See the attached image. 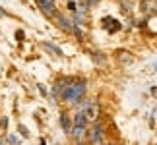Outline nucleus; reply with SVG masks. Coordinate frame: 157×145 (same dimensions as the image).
<instances>
[{
  "label": "nucleus",
  "instance_id": "nucleus-1",
  "mask_svg": "<svg viewBox=\"0 0 157 145\" xmlns=\"http://www.w3.org/2000/svg\"><path fill=\"white\" fill-rule=\"evenodd\" d=\"M86 95V81H70L68 85L62 89V101L64 102H70V105H76L80 102Z\"/></svg>",
  "mask_w": 157,
  "mask_h": 145
},
{
  "label": "nucleus",
  "instance_id": "nucleus-2",
  "mask_svg": "<svg viewBox=\"0 0 157 145\" xmlns=\"http://www.w3.org/2000/svg\"><path fill=\"white\" fill-rule=\"evenodd\" d=\"M87 134V118L86 114L82 110L74 114V118H72V128H70V136L74 141H82L83 136Z\"/></svg>",
  "mask_w": 157,
  "mask_h": 145
},
{
  "label": "nucleus",
  "instance_id": "nucleus-3",
  "mask_svg": "<svg viewBox=\"0 0 157 145\" xmlns=\"http://www.w3.org/2000/svg\"><path fill=\"white\" fill-rule=\"evenodd\" d=\"M105 139V126L99 122V120H95L93 122V128L89 132V141L91 143H103Z\"/></svg>",
  "mask_w": 157,
  "mask_h": 145
},
{
  "label": "nucleus",
  "instance_id": "nucleus-4",
  "mask_svg": "<svg viewBox=\"0 0 157 145\" xmlns=\"http://www.w3.org/2000/svg\"><path fill=\"white\" fill-rule=\"evenodd\" d=\"M82 112L86 114L87 122H95V120L99 118V106L95 105L93 101H86V105H83V108H82Z\"/></svg>",
  "mask_w": 157,
  "mask_h": 145
},
{
  "label": "nucleus",
  "instance_id": "nucleus-5",
  "mask_svg": "<svg viewBox=\"0 0 157 145\" xmlns=\"http://www.w3.org/2000/svg\"><path fill=\"white\" fill-rule=\"evenodd\" d=\"M39 6V10L43 12L47 17H52L56 14V0H35Z\"/></svg>",
  "mask_w": 157,
  "mask_h": 145
},
{
  "label": "nucleus",
  "instance_id": "nucleus-6",
  "mask_svg": "<svg viewBox=\"0 0 157 145\" xmlns=\"http://www.w3.org/2000/svg\"><path fill=\"white\" fill-rule=\"evenodd\" d=\"M52 17H54V21L58 23V27L62 29V31H66V33H70L72 29H74V23H72V21H70L68 17H66V16H62V14H54Z\"/></svg>",
  "mask_w": 157,
  "mask_h": 145
},
{
  "label": "nucleus",
  "instance_id": "nucleus-7",
  "mask_svg": "<svg viewBox=\"0 0 157 145\" xmlns=\"http://www.w3.org/2000/svg\"><path fill=\"white\" fill-rule=\"evenodd\" d=\"M142 12H144V14L153 16V14H157V4L151 2V0H144V2H142Z\"/></svg>",
  "mask_w": 157,
  "mask_h": 145
},
{
  "label": "nucleus",
  "instance_id": "nucleus-8",
  "mask_svg": "<svg viewBox=\"0 0 157 145\" xmlns=\"http://www.w3.org/2000/svg\"><path fill=\"white\" fill-rule=\"evenodd\" d=\"M60 126H62V130L66 132V134H70V128H72V122H70V116L66 112L60 114Z\"/></svg>",
  "mask_w": 157,
  "mask_h": 145
},
{
  "label": "nucleus",
  "instance_id": "nucleus-9",
  "mask_svg": "<svg viewBox=\"0 0 157 145\" xmlns=\"http://www.w3.org/2000/svg\"><path fill=\"white\" fill-rule=\"evenodd\" d=\"M45 46H47V48H51V50H52V52H56V54H58V56H62V50H60V48H58V46H54V45H51V43H45Z\"/></svg>",
  "mask_w": 157,
  "mask_h": 145
},
{
  "label": "nucleus",
  "instance_id": "nucleus-10",
  "mask_svg": "<svg viewBox=\"0 0 157 145\" xmlns=\"http://www.w3.org/2000/svg\"><path fill=\"white\" fill-rule=\"evenodd\" d=\"M6 141H8V143H17V141H20V139H17L16 136H10V137H8V139H6Z\"/></svg>",
  "mask_w": 157,
  "mask_h": 145
},
{
  "label": "nucleus",
  "instance_id": "nucleus-11",
  "mask_svg": "<svg viewBox=\"0 0 157 145\" xmlns=\"http://www.w3.org/2000/svg\"><path fill=\"white\" fill-rule=\"evenodd\" d=\"M68 8H70V12H76V4L74 2H68Z\"/></svg>",
  "mask_w": 157,
  "mask_h": 145
},
{
  "label": "nucleus",
  "instance_id": "nucleus-12",
  "mask_svg": "<svg viewBox=\"0 0 157 145\" xmlns=\"http://www.w3.org/2000/svg\"><path fill=\"white\" fill-rule=\"evenodd\" d=\"M0 16H4V10L2 8H0Z\"/></svg>",
  "mask_w": 157,
  "mask_h": 145
}]
</instances>
